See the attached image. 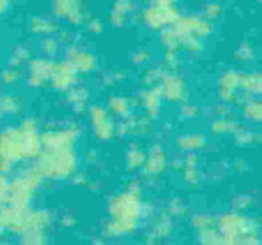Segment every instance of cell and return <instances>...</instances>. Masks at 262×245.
Here are the masks:
<instances>
[{
	"label": "cell",
	"instance_id": "obj_2",
	"mask_svg": "<svg viewBox=\"0 0 262 245\" xmlns=\"http://www.w3.org/2000/svg\"><path fill=\"white\" fill-rule=\"evenodd\" d=\"M0 245H9V244H6V242H0Z\"/></svg>",
	"mask_w": 262,
	"mask_h": 245
},
{
	"label": "cell",
	"instance_id": "obj_1",
	"mask_svg": "<svg viewBox=\"0 0 262 245\" xmlns=\"http://www.w3.org/2000/svg\"><path fill=\"white\" fill-rule=\"evenodd\" d=\"M9 198V184L6 178L0 174V203H6Z\"/></svg>",
	"mask_w": 262,
	"mask_h": 245
}]
</instances>
